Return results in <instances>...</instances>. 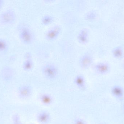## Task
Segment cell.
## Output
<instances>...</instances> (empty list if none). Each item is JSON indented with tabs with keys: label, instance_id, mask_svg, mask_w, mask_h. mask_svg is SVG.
Here are the masks:
<instances>
[{
	"label": "cell",
	"instance_id": "obj_1",
	"mask_svg": "<svg viewBox=\"0 0 124 124\" xmlns=\"http://www.w3.org/2000/svg\"><path fill=\"white\" fill-rule=\"evenodd\" d=\"M15 17L14 13L12 11L8 10L2 13L0 17V20L2 22L8 24L12 22Z\"/></svg>",
	"mask_w": 124,
	"mask_h": 124
},
{
	"label": "cell",
	"instance_id": "obj_2",
	"mask_svg": "<svg viewBox=\"0 0 124 124\" xmlns=\"http://www.w3.org/2000/svg\"><path fill=\"white\" fill-rule=\"evenodd\" d=\"M44 75L46 77L49 79L55 78L57 74V71L56 68L52 66H46L44 69Z\"/></svg>",
	"mask_w": 124,
	"mask_h": 124
},
{
	"label": "cell",
	"instance_id": "obj_3",
	"mask_svg": "<svg viewBox=\"0 0 124 124\" xmlns=\"http://www.w3.org/2000/svg\"><path fill=\"white\" fill-rule=\"evenodd\" d=\"M37 119L38 121L40 124H47L50 121V114L47 111H41L38 114L37 116Z\"/></svg>",
	"mask_w": 124,
	"mask_h": 124
},
{
	"label": "cell",
	"instance_id": "obj_4",
	"mask_svg": "<svg viewBox=\"0 0 124 124\" xmlns=\"http://www.w3.org/2000/svg\"><path fill=\"white\" fill-rule=\"evenodd\" d=\"M40 100L44 105H49L53 102V98L51 95L48 94H43L40 97Z\"/></svg>",
	"mask_w": 124,
	"mask_h": 124
},
{
	"label": "cell",
	"instance_id": "obj_5",
	"mask_svg": "<svg viewBox=\"0 0 124 124\" xmlns=\"http://www.w3.org/2000/svg\"><path fill=\"white\" fill-rule=\"evenodd\" d=\"M96 70L99 73L104 74L107 73L109 70V66L105 63H100L96 65Z\"/></svg>",
	"mask_w": 124,
	"mask_h": 124
},
{
	"label": "cell",
	"instance_id": "obj_6",
	"mask_svg": "<svg viewBox=\"0 0 124 124\" xmlns=\"http://www.w3.org/2000/svg\"><path fill=\"white\" fill-rule=\"evenodd\" d=\"M32 92V89L30 87L24 86L20 89V93L22 97L26 98L30 96Z\"/></svg>",
	"mask_w": 124,
	"mask_h": 124
},
{
	"label": "cell",
	"instance_id": "obj_7",
	"mask_svg": "<svg viewBox=\"0 0 124 124\" xmlns=\"http://www.w3.org/2000/svg\"><path fill=\"white\" fill-rule=\"evenodd\" d=\"M75 82L78 87L82 90L86 89L85 81L84 78L82 76H78L75 79Z\"/></svg>",
	"mask_w": 124,
	"mask_h": 124
},
{
	"label": "cell",
	"instance_id": "obj_8",
	"mask_svg": "<svg viewBox=\"0 0 124 124\" xmlns=\"http://www.w3.org/2000/svg\"><path fill=\"white\" fill-rule=\"evenodd\" d=\"M111 92L112 94L116 97H122L124 95V90L121 87L119 86L113 87L111 90Z\"/></svg>",
	"mask_w": 124,
	"mask_h": 124
},
{
	"label": "cell",
	"instance_id": "obj_9",
	"mask_svg": "<svg viewBox=\"0 0 124 124\" xmlns=\"http://www.w3.org/2000/svg\"><path fill=\"white\" fill-rule=\"evenodd\" d=\"M20 36L24 41L28 42L30 40L31 35L27 29L24 28L20 32Z\"/></svg>",
	"mask_w": 124,
	"mask_h": 124
},
{
	"label": "cell",
	"instance_id": "obj_10",
	"mask_svg": "<svg viewBox=\"0 0 124 124\" xmlns=\"http://www.w3.org/2000/svg\"><path fill=\"white\" fill-rule=\"evenodd\" d=\"M113 54L116 58H121L124 54L123 49L121 47H117L113 50Z\"/></svg>",
	"mask_w": 124,
	"mask_h": 124
},
{
	"label": "cell",
	"instance_id": "obj_11",
	"mask_svg": "<svg viewBox=\"0 0 124 124\" xmlns=\"http://www.w3.org/2000/svg\"><path fill=\"white\" fill-rule=\"evenodd\" d=\"M7 47L6 42L2 39H0V51H4L6 49Z\"/></svg>",
	"mask_w": 124,
	"mask_h": 124
},
{
	"label": "cell",
	"instance_id": "obj_12",
	"mask_svg": "<svg viewBox=\"0 0 124 124\" xmlns=\"http://www.w3.org/2000/svg\"><path fill=\"white\" fill-rule=\"evenodd\" d=\"M74 124H86L85 121L83 119L80 118H77L75 119Z\"/></svg>",
	"mask_w": 124,
	"mask_h": 124
},
{
	"label": "cell",
	"instance_id": "obj_13",
	"mask_svg": "<svg viewBox=\"0 0 124 124\" xmlns=\"http://www.w3.org/2000/svg\"><path fill=\"white\" fill-rule=\"evenodd\" d=\"M2 1L1 0H0V7L1 6V5H2Z\"/></svg>",
	"mask_w": 124,
	"mask_h": 124
},
{
	"label": "cell",
	"instance_id": "obj_14",
	"mask_svg": "<svg viewBox=\"0 0 124 124\" xmlns=\"http://www.w3.org/2000/svg\"></svg>",
	"mask_w": 124,
	"mask_h": 124
}]
</instances>
